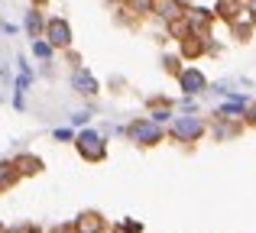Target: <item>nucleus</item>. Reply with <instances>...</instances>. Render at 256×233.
Listing matches in <instances>:
<instances>
[{"label": "nucleus", "mask_w": 256, "mask_h": 233, "mask_svg": "<svg viewBox=\"0 0 256 233\" xmlns=\"http://www.w3.org/2000/svg\"><path fill=\"white\" fill-rule=\"evenodd\" d=\"M130 139L136 146H146V149H150V146H159L166 139V126L162 123H156V120L152 117H140V120H133L130 123Z\"/></svg>", "instance_id": "nucleus-1"}, {"label": "nucleus", "mask_w": 256, "mask_h": 233, "mask_svg": "<svg viewBox=\"0 0 256 233\" xmlns=\"http://www.w3.org/2000/svg\"><path fill=\"white\" fill-rule=\"evenodd\" d=\"M75 149L84 162H104L107 159V139L94 130H82V133H75Z\"/></svg>", "instance_id": "nucleus-2"}, {"label": "nucleus", "mask_w": 256, "mask_h": 233, "mask_svg": "<svg viewBox=\"0 0 256 233\" xmlns=\"http://www.w3.org/2000/svg\"><path fill=\"white\" fill-rule=\"evenodd\" d=\"M42 39L52 45V49H72V23L65 16H46V29Z\"/></svg>", "instance_id": "nucleus-3"}, {"label": "nucleus", "mask_w": 256, "mask_h": 233, "mask_svg": "<svg viewBox=\"0 0 256 233\" xmlns=\"http://www.w3.org/2000/svg\"><path fill=\"white\" fill-rule=\"evenodd\" d=\"M169 133L178 139V143H198V139L208 133V123L201 117H194V114H185V117H175Z\"/></svg>", "instance_id": "nucleus-4"}, {"label": "nucleus", "mask_w": 256, "mask_h": 233, "mask_svg": "<svg viewBox=\"0 0 256 233\" xmlns=\"http://www.w3.org/2000/svg\"><path fill=\"white\" fill-rule=\"evenodd\" d=\"M182 16H185V23H188V32H194V36H211V26H214V10H208V6H192L188 3L185 6V13H182Z\"/></svg>", "instance_id": "nucleus-5"}, {"label": "nucleus", "mask_w": 256, "mask_h": 233, "mask_svg": "<svg viewBox=\"0 0 256 233\" xmlns=\"http://www.w3.org/2000/svg\"><path fill=\"white\" fill-rule=\"evenodd\" d=\"M208 39H211V36H208ZM208 39H204V36H194V32L182 36V39H178V52H182V58H188V62L201 58V55L208 52Z\"/></svg>", "instance_id": "nucleus-6"}, {"label": "nucleus", "mask_w": 256, "mask_h": 233, "mask_svg": "<svg viewBox=\"0 0 256 233\" xmlns=\"http://www.w3.org/2000/svg\"><path fill=\"white\" fill-rule=\"evenodd\" d=\"M178 84H182V91H185L188 97L208 91V78L201 75L198 68H182V71H178Z\"/></svg>", "instance_id": "nucleus-7"}, {"label": "nucleus", "mask_w": 256, "mask_h": 233, "mask_svg": "<svg viewBox=\"0 0 256 233\" xmlns=\"http://www.w3.org/2000/svg\"><path fill=\"white\" fill-rule=\"evenodd\" d=\"M13 165H16L20 178H32V175H39V172L46 169L42 159H39L36 152H16V156H13Z\"/></svg>", "instance_id": "nucleus-8"}, {"label": "nucleus", "mask_w": 256, "mask_h": 233, "mask_svg": "<svg viewBox=\"0 0 256 233\" xmlns=\"http://www.w3.org/2000/svg\"><path fill=\"white\" fill-rule=\"evenodd\" d=\"M23 29H26L30 39L42 36V29H46V10H42V6H30V10L23 13Z\"/></svg>", "instance_id": "nucleus-9"}, {"label": "nucleus", "mask_w": 256, "mask_h": 233, "mask_svg": "<svg viewBox=\"0 0 256 233\" xmlns=\"http://www.w3.org/2000/svg\"><path fill=\"white\" fill-rule=\"evenodd\" d=\"M72 224H75V233H104V227H107L98 211H82Z\"/></svg>", "instance_id": "nucleus-10"}, {"label": "nucleus", "mask_w": 256, "mask_h": 233, "mask_svg": "<svg viewBox=\"0 0 256 233\" xmlns=\"http://www.w3.org/2000/svg\"><path fill=\"white\" fill-rule=\"evenodd\" d=\"M72 88H75L78 94H84V97H94L98 94V78H94L88 68H75L72 71Z\"/></svg>", "instance_id": "nucleus-11"}, {"label": "nucleus", "mask_w": 256, "mask_h": 233, "mask_svg": "<svg viewBox=\"0 0 256 233\" xmlns=\"http://www.w3.org/2000/svg\"><path fill=\"white\" fill-rule=\"evenodd\" d=\"M13 185H20L16 165H13V159H0V195H6Z\"/></svg>", "instance_id": "nucleus-12"}, {"label": "nucleus", "mask_w": 256, "mask_h": 233, "mask_svg": "<svg viewBox=\"0 0 256 233\" xmlns=\"http://www.w3.org/2000/svg\"><path fill=\"white\" fill-rule=\"evenodd\" d=\"M244 6V0H218V6H214V16H220V19H227L230 23L234 19V13Z\"/></svg>", "instance_id": "nucleus-13"}, {"label": "nucleus", "mask_w": 256, "mask_h": 233, "mask_svg": "<svg viewBox=\"0 0 256 233\" xmlns=\"http://www.w3.org/2000/svg\"><path fill=\"white\" fill-rule=\"evenodd\" d=\"M32 55H36V58H39V62H49V58H52V55H56V49H52V45H49V42H46V39H42V36H39V39H32Z\"/></svg>", "instance_id": "nucleus-14"}, {"label": "nucleus", "mask_w": 256, "mask_h": 233, "mask_svg": "<svg viewBox=\"0 0 256 233\" xmlns=\"http://www.w3.org/2000/svg\"><path fill=\"white\" fill-rule=\"evenodd\" d=\"M237 133H240V123H220V120H218V123H214V136H218V139H230V136H237Z\"/></svg>", "instance_id": "nucleus-15"}, {"label": "nucleus", "mask_w": 256, "mask_h": 233, "mask_svg": "<svg viewBox=\"0 0 256 233\" xmlns=\"http://www.w3.org/2000/svg\"><path fill=\"white\" fill-rule=\"evenodd\" d=\"M4 233H42L36 227V224H13V227H6Z\"/></svg>", "instance_id": "nucleus-16"}, {"label": "nucleus", "mask_w": 256, "mask_h": 233, "mask_svg": "<svg viewBox=\"0 0 256 233\" xmlns=\"http://www.w3.org/2000/svg\"><path fill=\"white\" fill-rule=\"evenodd\" d=\"M143 227H140L136 221H124V224H117V227H114V233H140Z\"/></svg>", "instance_id": "nucleus-17"}, {"label": "nucleus", "mask_w": 256, "mask_h": 233, "mask_svg": "<svg viewBox=\"0 0 256 233\" xmlns=\"http://www.w3.org/2000/svg\"><path fill=\"white\" fill-rule=\"evenodd\" d=\"M162 65H166V71H172V75H178V71H182V68H178V58H175V55H172V58L166 55V58H162Z\"/></svg>", "instance_id": "nucleus-18"}, {"label": "nucleus", "mask_w": 256, "mask_h": 233, "mask_svg": "<svg viewBox=\"0 0 256 233\" xmlns=\"http://www.w3.org/2000/svg\"><path fill=\"white\" fill-rule=\"evenodd\" d=\"M244 120H246V123H250V126H256V101H253L250 107L244 110Z\"/></svg>", "instance_id": "nucleus-19"}, {"label": "nucleus", "mask_w": 256, "mask_h": 233, "mask_svg": "<svg viewBox=\"0 0 256 233\" xmlns=\"http://www.w3.org/2000/svg\"><path fill=\"white\" fill-rule=\"evenodd\" d=\"M52 136H56V139H75V133H72L68 126H62V130H56Z\"/></svg>", "instance_id": "nucleus-20"}, {"label": "nucleus", "mask_w": 256, "mask_h": 233, "mask_svg": "<svg viewBox=\"0 0 256 233\" xmlns=\"http://www.w3.org/2000/svg\"><path fill=\"white\" fill-rule=\"evenodd\" d=\"M49 233H75V224H58V227H52Z\"/></svg>", "instance_id": "nucleus-21"}, {"label": "nucleus", "mask_w": 256, "mask_h": 233, "mask_svg": "<svg viewBox=\"0 0 256 233\" xmlns=\"http://www.w3.org/2000/svg\"><path fill=\"white\" fill-rule=\"evenodd\" d=\"M0 29H4L6 36H10V32H16V23H10V19H4V23H0Z\"/></svg>", "instance_id": "nucleus-22"}, {"label": "nucleus", "mask_w": 256, "mask_h": 233, "mask_svg": "<svg viewBox=\"0 0 256 233\" xmlns=\"http://www.w3.org/2000/svg\"><path fill=\"white\" fill-rule=\"evenodd\" d=\"M30 3H32V6H42V10H46V6H49L52 0H30Z\"/></svg>", "instance_id": "nucleus-23"}]
</instances>
